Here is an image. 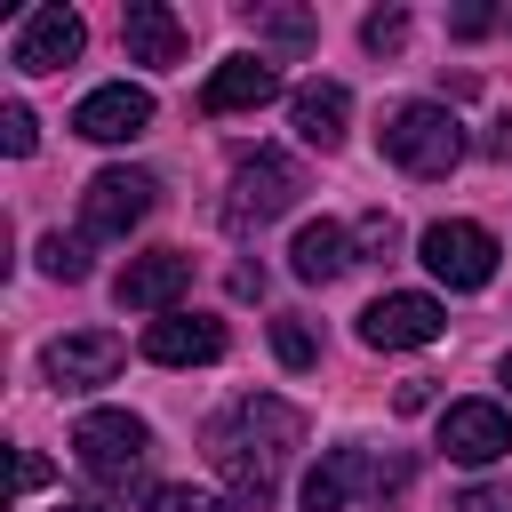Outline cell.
<instances>
[{
    "instance_id": "cell-23",
    "label": "cell",
    "mask_w": 512,
    "mask_h": 512,
    "mask_svg": "<svg viewBox=\"0 0 512 512\" xmlns=\"http://www.w3.org/2000/svg\"><path fill=\"white\" fill-rule=\"evenodd\" d=\"M0 144H8V160H32V144H40V120H32L24 104H0Z\"/></svg>"
},
{
    "instance_id": "cell-9",
    "label": "cell",
    "mask_w": 512,
    "mask_h": 512,
    "mask_svg": "<svg viewBox=\"0 0 512 512\" xmlns=\"http://www.w3.org/2000/svg\"><path fill=\"white\" fill-rule=\"evenodd\" d=\"M80 40H88L80 8L48 0V8H32V16L16 24V40H8V64H16V72H56V64H72V56H80Z\"/></svg>"
},
{
    "instance_id": "cell-30",
    "label": "cell",
    "mask_w": 512,
    "mask_h": 512,
    "mask_svg": "<svg viewBox=\"0 0 512 512\" xmlns=\"http://www.w3.org/2000/svg\"><path fill=\"white\" fill-rule=\"evenodd\" d=\"M504 384H512V352H504Z\"/></svg>"
},
{
    "instance_id": "cell-15",
    "label": "cell",
    "mask_w": 512,
    "mask_h": 512,
    "mask_svg": "<svg viewBox=\"0 0 512 512\" xmlns=\"http://www.w3.org/2000/svg\"><path fill=\"white\" fill-rule=\"evenodd\" d=\"M120 48H128V64H152V72L184 64V24H176V8H168V0H128Z\"/></svg>"
},
{
    "instance_id": "cell-10",
    "label": "cell",
    "mask_w": 512,
    "mask_h": 512,
    "mask_svg": "<svg viewBox=\"0 0 512 512\" xmlns=\"http://www.w3.org/2000/svg\"><path fill=\"white\" fill-rule=\"evenodd\" d=\"M40 376H48L56 392L112 384V376H120V336H112V328H72V336H56V344L40 352Z\"/></svg>"
},
{
    "instance_id": "cell-19",
    "label": "cell",
    "mask_w": 512,
    "mask_h": 512,
    "mask_svg": "<svg viewBox=\"0 0 512 512\" xmlns=\"http://www.w3.org/2000/svg\"><path fill=\"white\" fill-rule=\"evenodd\" d=\"M256 32H264L280 56H304L320 24H312V8H256Z\"/></svg>"
},
{
    "instance_id": "cell-5",
    "label": "cell",
    "mask_w": 512,
    "mask_h": 512,
    "mask_svg": "<svg viewBox=\"0 0 512 512\" xmlns=\"http://www.w3.org/2000/svg\"><path fill=\"white\" fill-rule=\"evenodd\" d=\"M296 192H304V168H296L288 152H248V160L232 168V200H224V224H232V232H256V224L288 216V208H296Z\"/></svg>"
},
{
    "instance_id": "cell-27",
    "label": "cell",
    "mask_w": 512,
    "mask_h": 512,
    "mask_svg": "<svg viewBox=\"0 0 512 512\" xmlns=\"http://www.w3.org/2000/svg\"><path fill=\"white\" fill-rule=\"evenodd\" d=\"M480 152H488V160H512V120H496V128L480 136Z\"/></svg>"
},
{
    "instance_id": "cell-6",
    "label": "cell",
    "mask_w": 512,
    "mask_h": 512,
    "mask_svg": "<svg viewBox=\"0 0 512 512\" xmlns=\"http://www.w3.org/2000/svg\"><path fill=\"white\" fill-rule=\"evenodd\" d=\"M416 256H424V272H432V280H448V288H488L504 248H496V232H488V224H472V216H440V224H424Z\"/></svg>"
},
{
    "instance_id": "cell-12",
    "label": "cell",
    "mask_w": 512,
    "mask_h": 512,
    "mask_svg": "<svg viewBox=\"0 0 512 512\" xmlns=\"http://www.w3.org/2000/svg\"><path fill=\"white\" fill-rule=\"evenodd\" d=\"M184 288H192V256L152 248V256H128V272H120L112 296H120V312H176Z\"/></svg>"
},
{
    "instance_id": "cell-25",
    "label": "cell",
    "mask_w": 512,
    "mask_h": 512,
    "mask_svg": "<svg viewBox=\"0 0 512 512\" xmlns=\"http://www.w3.org/2000/svg\"><path fill=\"white\" fill-rule=\"evenodd\" d=\"M32 488H48V464L40 456H16V496H32Z\"/></svg>"
},
{
    "instance_id": "cell-17",
    "label": "cell",
    "mask_w": 512,
    "mask_h": 512,
    "mask_svg": "<svg viewBox=\"0 0 512 512\" xmlns=\"http://www.w3.org/2000/svg\"><path fill=\"white\" fill-rule=\"evenodd\" d=\"M288 120H296V136H304L312 152H336V144H344V120H352V88H344V80H304V88L288 96Z\"/></svg>"
},
{
    "instance_id": "cell-2",
    "label": "cell",
    "mask_w": 512,
    "mask_h": 512,
    "mask_svg": "<svg viewBox=\"0 0 512 512\" xmlns=\"http://www.w3.org/2000/svg\"><path fill=\"white\" fill-rule=\"evenodd\" d=\"M376 144H384V160L408 168V176H448V168L464 160V120H456L448 104H432V96H408V104L384 112Z\"/></svg>"
},
{
    "instance_id": "cell-24",
    "label": "cell",
    "mask_w": 512,
    "mask_h": 512,
    "mask_svg": "<svg viewBox=\"0 0 512 512\" xmlns=\"http://www.w3.org/2000/svg\"><path fill=\"white\" fill-rule=\"evenodd\" d=\"M496 24H504V16H496V8H480V0L448 16V32H456V40H480V32H496Z\"/></svg>"
},
{
    "instance_id": "cell-7",
    "label": "cell",
    "mask_w": 512,
    "mask_h": 512,
    "mask_svg": "<svg viewBox=\"0 0 512 512\" xmlns=\"http://www.w3.org/2000/svg\"><path fill=\"white\" fill-rule=\"evenodd\" d=\"M152 176L144 168H104V176H88V192H80V240L96 248V240H128L144 216H152Z\"/></svg>"
},
{
    "instance_id": "cell-21",
    "label": "cell",
    "mask_w": 512,
    "mask_h": 512,
    "mask_svg": "<svg viewBox=\"0 0 512 512\" xmlns=\"http://www.w3.org/2000/svg\"><path fill=\"white\" fill-rule=\"evenodd\" d=\"M32 256H40V272H48V280H88V240H64V232H48Z\"/></svg>"
},
{
    "instance_id": "cell-28",
    "label": "cell",
    "mask_w": 512,
    "mask_h": 512,
    "mask_svg": "<svg viewBox=\"0 0 512 512\" xmlns=\"http://www.w3.org/2000/svg\"><path fill=\"white\" fill-rule=\"evenodd\" d=\"M456 512H504V496H496V488H464V496H456Z\"/></svg>"
},
{
    "instance_id": "cell-22",
    "label": "cell",
    "mask_w": 512,
    "mask_h": 512,
    "mask_svg": "<svg viewBox=\"0 0 512 512\" xmlns=\"http://www.w3.org/2000/svg\"><path fill=\"white\" fill-rule=\"evenodd\" d=\"M272 352H280V368H312L320 360V344H312L304 320H272Z\"/></svg>"
},
{
    "instance_id": "cell-20",
    "label": "cell",
    "mask_w": 512,
    "mask_h": 512,
    "mask_svg": "<svg viewBox=\"0 0 512 512\" xmlns=\"http://www.w3.org/2000/svg\"><path fill=\"white\" fill-rule=\"evenodd\" d=\"M360 40H368V56H400L408 48V8H368L360 16Z\"/></svg>"
},
{
    "instance_id": "cell-18",
    "label": "cell",
    "mask_w": 512,
    "mask_h": 512,
    "mask_svg": "<svg viewBox=\"0 0 512 512\" xmlns=\"http://www.w3.org/2000/svg\"><path fill=\"white\" fill-rule=\"evenodd\" d=\"M344 264H352V232L344 224H304L296 240H288V272L296 280H312V288H328V280H344Z\"/></svg>"
},
{
    "instance_id": "cell-11",
    "label": "cell",
    "mask_w": 512,
    "mask_h": 512,
    "mask_svg": "<svg viewBox=\"0 0 512 512\" xmlns=\"http://www.w3.org/2000/svg\"><path fill=\"white\" fill-rule=\"evenodd\" d=\"M72 128H80L88 144H128V136H144V128H152V96H144V88H128V80H104V88H88V96H80Z\"/></svg>"
},
{
    "instance_id": "cell-8",
    "label": "cell",
    "mask_w": 512,
    "mask_h": 512,
    "mask_svg": "<svg viewBox=\"0 0 512 512\" xmlns=\"http://www.w3.org/2000/svg\"><path fill=\"white\" fill-rule=\"evenodd\" d=\"M440 328H448V312H440L432 296H416V288L376 296V304L360 312V344H368V352H416V344H440Z\"/></svg>"
},
{
    "instance_id": "cell-14",
    "label": "cell",
    "mask_w": 512,
    "mask_h": 512,
    "mask_svg": "<svg viewBox=\"0 0 512 512\" xmlns=\"http://www.w3.org/2000/svg\"><path fill=\"white\" fill-rule=\"evenodd\" d=\"M440 448L456 464H496V456H512V416L496 400H456L440 416Z\"/></svg>"
},
{
    "instance_id": "cell-16",
    "label": "cell",
    "mask_w": 512,
    "mask_h": 512,
    "mask_svg": "<svg viewBox=\"0 0 512 512\" xmlns=\"http://www.w3.org/2000/svg\"><path fill=\"white\" fill-rule=\"evenodd\" d=\"M272 96H280V72H272L264 56H224V64L208 72V88H200V112L224 120V112H256V104H272Z\"/></svg>"
},
{
    "instance_id": "cell-3",
    "label": "cell",
    "mask_w": 512,
    "mask_h": 512,
    "mask_svg": "<svg viewBox=\"0 0 512 512\" xmlns=\"http://www.w3.org/2000/svg\"><path fill=\"white\" fill-rule=\"evenodd\" d=\"M72 456L96 488H136L144 480V456H152V424L128 416V408H88L72 424Z\"/></svg>"
},
{
    "instance_id": "cell-4",
    "label": "cell",
    "mask_w": 512,
    "mask_h": 512,
    "mask_svg": "<svg viewBox=\"0 0 512 512\" xmlns=\"http://www.w3.org/2000/svg\"><path fill=\"white\" fill-rule=\"evenodd\" d=\"M400 480H408V456L376 464L360 440H344V448H328V456L304 472V512H344L352 496H384V488H400Z\"/></svg>"
},
{
    "instance_id": "cell-29",
    "label": "cell",
    "mask_w": 512,
    "mask_h": 512,
    "mask_svg": "<svg viewBox=\"0 0 512 512\" xmlns=\"http://www.w3.org/2000/svg\"><path fill=\"white\" fill-rule=\"evenodd\" d=\"M56 512H96V504H56Z\"/></svg>"
},
{
    "instance_id": "cell-13",
    "label": "cell",
    "mask_w": 512,
    "mask_h": 512,
    "mask_svg": "<svg viewBox=\"0 0 512 512\" xmlns=\"http://www.w3.org/2000/svg\"><path fill=\"white\" fill-rule=\"evenodd\" d=\"M144 360H160V368H208V360H224V320H208V312H160L144 328Z\"/></svg>"
},
{
    "instance_id": "cell-1",
    "label": "cell",
    "mask_w": 512,
    "mask_h": 512,
    "mask_svg": "<svg viewBox=\"0 0 512 512\" xmlns=\"http://www.w3.org/2000/svg\"><path fill=\"white\" fill-rule=\"evenodd\" d=\"M296 448H304V416H296L280 392H248V400H232V408L208 424V464H216L232 488H256V496H272V480L288 472Z\"/></svg>"
},
{
    "instance_id": "cell-26",
    "label": "cell",
    "mask_w": 512,
    "mask_h": 512,
    "mask_svg": "<svg viewBox=\"0 0 512 512\" xmlns=\"http://www.w3.org/2000/svg\"><path fill=\"white\" fill-rule=\"evenodd\" d=\"M360 240H368V248H392V216H384V208H376V216H360Z\"/></svg>"
}]
</instances>
